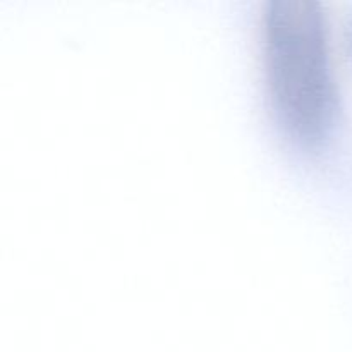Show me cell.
Listing matches in <instances>:
<instances>
[{
  "label": "cell",
  "instance_id": "cell-1",
  "mask_svg": "<svg viewBox=\"0 0 352 352\" xmlns=\"http://www.w3.org/2000/svg\"><path fill=\"white\" fill-rule=\"evenodd\" d=\"M263 65L277 122L301 146L320 144L337 110L322 6L274 0L263 14Z\"/></svg>",
  "mask_w": 352,
  "mask_h": 352
}]
</instances>
